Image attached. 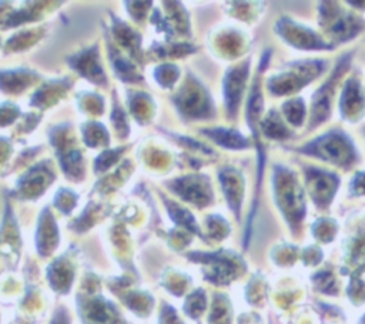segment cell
<instances>
[{"mask_svg": "<svg viewBox=\"0 0 365 324\" xmlns=\"http://www.w3.org/2000/svg\"><path fill=\"white\" fill-rule=\"evenodd\" d=\"M297 151L322 158L338 166H348L354 158V148L351 141L341 131H328L327 134L307 143L304 147L297 148Z\"/></svg>", "mask_w": 365, "mask_h": 324, "instance_id": "1", "label": "cell"}]
</instances>
